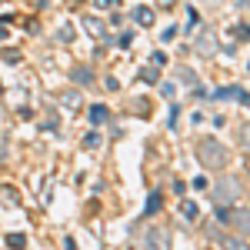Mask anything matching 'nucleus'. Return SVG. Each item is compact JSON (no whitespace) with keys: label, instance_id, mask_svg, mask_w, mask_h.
<instances>
[{"label":"nucleus","instance_id":"5","mask_svg":"<svg viewBox=\"0 0 250 250\" xmlns=\"http://www.w3.org/2000/svg\"><path fill=\"white\" fill-rule=\"evenodd\" d=\"M230 97H237V104H247V90L244 87H224V90H217L207 100H230Z\"/></svg>","mask_w":250,"mask_h":250},{"label":"nucleus","instance_id":"16","mask_svg":"<svg viewBox=\"0 0 250 250\" xmlns=\"http://www.w3.org/2000/svg\"><path fill=\"white\" fill-rule=\"evenodd\" d=\"M0 197H3V200H10L7 207H17V193H14V190H7V187H0Z\"/></svg>","mask_w":250,"mask_h":250},{"label":"nucleus","instance_id":"6","mask_svg":"<svg viewBox=\"0 0 250 250\" xmlns=\"http://www.w3.org/2000/svg\"><path fill=\"white\" fill-rule=\"evenodd\" d=\"M83 27H87V34H94V37L104 40V43L110 40V37H107V30H104V23H100L97 17H83Z\"/></svg>","mask_w":250,"mask_h":250},{"label":"nucleus","instance_id":"9","mask_svg":"<svg viewBox=\"0 0 250 250\" xmlns=\"http://www.w3.org/2000/svg\"><path fill=\"white\" fill-rule=\"evenodd\" d=\"M233 224H237V233H240V237L247 233V207H240V210H233Z\"/></svg>","mask_w":250,"mask_h":250},{"label":"nucleus","instance_id":"4","mask_svg":"<svg viewBox=\"0 0 250 250\" xmlns=\"http://www.w3.org/2000/svg\"><path fill=\"white\" fill-rule=\"evenodd\" d=\"M197 50H200V54H207V57L217 54V37H213V30H207V27L200 30V37H197Z\"/></svg>","mask_w":250,"mask_h":250},{"label":"nucleus","instance_id":"19","mask_svg":"<svg viewBox=\"0 0 250 250\" xmlns=\"http://www.w3.org/2000/svg\"><path fill=\"white\" fill-rule=\"evenodd\" d=\"M83 144H87V147H100V137H97V134H87V137H83Z\"/></svg>","mask_w":250,"mask_h":250},{"label":"nucleus","instance_id":"12","mask_svg":"<svg viewBox=\"0 0 250 250\" xmlns=\"http://www.w3.org/2000/svg\"><path fill=\"white\" fill-rule=\"evenodd\" d=\"M160 210V193H150L147 197V207H144V217H150V213Z\"/></svg>","mask_w":250,"mask_h":250},{"label":"nucleus","instance_id":"2","mask_svg":"<svg viewBox=\"0 0 250 250\" xmlns=\"http://www.w3.org/2000/svg\"><path fill=\"white\" fill-rule=\"evenodd\" d=\"M240 193H244V184L237 177H220L210 190V200H213V207H233L240 200Z\"/></svg>","mask_w":250,"mask_h":250},{"label":"nucleus","instance_id":"10","mask_svg":"<svg viewBox=\"0 0 250 250\" xmlns=\"http://www.w3.org/2000/svg\"><path fill=\"white\" fill-rule=\"evenodd\" d=\"M134 20L147 27V23H154V10H150V7H137V10H134Z\"/></svg>","mask_w":250,"mask_h":250},{"label":"nucleus","instance_id":"3","mask_svg":"<svg viewBox=\"0 0 250 250\" xmlns=\"http://www.w3.org/2000/svg\"><path fill=\"white\" fill-rule=\"evenodd\" d=\"M144 250H170V230H164V227L147 230V237H144Z\"/></svg>","mask_w":250,"mask_h":250},{"label":"nucleus","instance_id":"8","mask_svg":"<svg viewBox=\"0 0 250 250\" xmlns=\"http://www.w3.org/2000/svg\"><path fill=\"white\" fill-rule=\"evenodd\" d=\"M224 250H247V240L244 237H220Z\"/></svg>","mask_w":250,"mask_h":250},{"label":"nucleus","instance_id":"18","mask_svg":"<svg viewBox=\"0 0 250 250\" xmlns=\"http://www.w3.org/2000/svg\"><path fill=\"white\" fill-rule=\"evenodd\" d=\"M130 43H134V34H124V37H120V43H117V47H124V50H130Z\"/></svg>","mask_w":250,"mask_h":250},{"label":"nucleus","instance_id":"21","mask_svg":"<svg viewBox=\"0 0 250 250\" xmlns=\"http://www.w3.org/2000/svg\"><path fill=\"white\" fill-rule=\"evenodd\" d=\"M237 3H240V7H244V3H247V0H237Z\"/></svg>","mask_w":250,"mask_h":250},{"label":"nucleus","instance_id":"17","mask_svg":"<svg viewBox=\"0 0 250 250\" xmlns=\"http://www.w3.org/2000/svg\"><path fill=\"white\" fill-rule=\"evenodd\" d=\"M7 244H10V247H23L27 240H23V233H10V237H7Z\"/></svg>","mask_w":250,"mask_h":250},{"label":"nucleus","instance_id":"1","mask_svg":"<svg viewBox=\"0 0 250 250\" xmlns=\"http://www.w3.org/2000/svg\"><path fill=\"white\" fill-rule=\"evenodd\" d=\"M197 157H200V164L210 167V170H224V167L230 164V150H227L220 140H210V137L197 144Z\"/></svg>","mask_w":250,"mask_h":250},{"label":"nucleus","instance_id":"7","mask_svg":"<svg viewBox=\"0 0 250 250\" xmlns=\"http://www.w3.org/2000/svg\"><path fill=\"white\" fill-rule=\"evenodd\" d=\"M107 107H104V104H94V107H90V124H94V127H104V124H107Z\"/></svg>","mask_w":250,"mask_h":250},{"label":"nucleus","instance_id":"14","mask_svg":"<svg viewBox=\"0 0 250 250\" xmlns=\"http://www.w3.org/2000/svg\"><path fill=\"white\" fill-rule=\"evenodd\" d=\"M180 213H184L187 220H193V217H197V204H190V200H184V204H180Z\"/></svg>","mask_w":250,"mask_h":250},{"label":"nucleus","instance_id":"15","mask_svg":"<svg viewBox=\"0 0 250 250\" xmlns=\"http://www.w3.org/2000/svg\"><path fill=\"white\" fill-rule=\"evenodd\" d=\"M63 104H67V107H80V94L67 90V94H63Z\"/></svg>","mask_w":250,"mask_h":250},{"label":"nucleus","instance_id":"11","mask_svg":"<svg viewBox=\"0 0 250 250\" xmlns=\"http://www.w3.org/2000/svg\"><path fill=\"white\" fill-rule=\"evenodd\" d=\"M177 80H180V83H184V87H197V74H193L190 67H184V70H180V74H177Z\"/></svg>","mask_w":250,"mask_h":250},{"label":"nucleus","instance_id":"13","mask_svg":"<svg viewBox=\"0 0 250 250\" xmlns=\"http://www.w3.org/2000/svg\"><path fill=\"white\" fill-rule=\"evenodd\" d=\"M70 77H74V83H90V80H94V74H90L87 67H77V70H74Z\"/></svg>","mask_w":250,"mask_h":250},{"label":"nucleus","instance_id":"20","mask_svg":"<svg viewBox=\"0 0 250 250\" xmlns=\"http://www.w3.org/2000/svg\"><path fill=\"white\" fill-rule=\"evenodd\" d=\"M97 3H100V7H117L120 0H97Z\"/></svg>","mask_w":250,"mask_h":250}]
</instances>
